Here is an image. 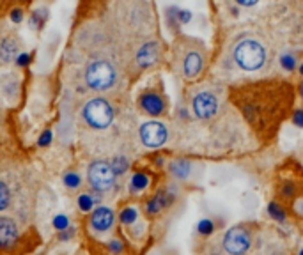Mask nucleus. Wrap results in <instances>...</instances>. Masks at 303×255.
<instances>
[{"label": "nucleus", "instance_id": "f257e3e1", "mask_svg": "<svg viewBox=\"0 0 303 255\" xmlns=\"http://www.w3.org/2000/svg\"><path fill=\"white\" fill-rule=\"evenodd\" d=\"M234 62L245 71H257L264 66L266 62V50L255 39H243L236 45L234 52Z\"/></svg>", "mask_w": 303, "mask_h": 255}, {"label": "nucleus", "instance_id": "f03ea898", "mask_svg": "<svg viewBox=\"0 0 303 255\" xmlns=\"http://www.w3.org/2000/svg\"><path fill=\"white\" fill-rule=\"evenodd\" d=\"M87 85L94 90H107L116 83L117 73L116 68L107 60H96L87 68L85 71Z\"/></svg>", "mask_w": 303, "mask_h": 255}, {"label": "nucleus", "instance_id": "7ed1b4c3", "mask_svg": "<svg viewBox=\"0 0 303 255\" xmlns=\"http://www.w3.org/2000/svg\"><path fill=\"white\" fill-rule=\"evenodd\" d=\"M83 119L87 124L97 130H105L112 124L114 120V108L107 99L94 98L83 106Z\"/></svg>", "mask_w": 303, "mask_h": 255}, {"label": "nucleus", "instance_id": "20e7f679", "mask_svg": "<svg viewBox=\"0 0 303 255\" xmlns=\"http://www.w3.org/2000/svg\"><path fill=\"white\" fill-rule=\"evenodd\" d=\"M202 68H204V52H202V46L190 43V45L183 48V59H181L183 76L188 80L195 78V76L200 75Z\"/></svg>", "mask_w": 303, "mask_h": 255}, {"label": "nucleus", "instance_id": "39448f33", "mask_svg": "<svg viewBox=\"0 0 303 255\" xmlns=\"http://www.w3.org/2000/svg\"><path fill=\"white\" fill-rule=\"evenodd\" d=\"M87 179H89L90 186H92L94 190L105 191L109 190V188H112L114 181H116V174H114L110 163L99 160V162L90 163L89 170H87Z\"/></svg>", "mask_w": 303, "mask_h": 255}, {"label": "nucleus", "instance_id": "423d86ee", "mask_svg": "<svg viewBox=\"0 0 303 255\" xmlns=\"http://www.w3.org/2000/svg\"><path fill=\"white\" fill-rule=\"evenodd\" d=\"M224 248L231 255H243L250 248V232L245 227H232L224 237Z\"/></svg>", "mask_w": 303, "mask_h": 255}, {"label": "nucleus", "instance_id": "0eeeda50", "mask_svg": "<svg viewBox=\"0 0 303 255\" xmlns=\"http://www.w3.org/2000/svg\"><path fill=\"white\" fill-rule=\"evenodd\" d=\"M191 108L198 119H211L218 112V99L213 92L202 90L191 99Z\"/></svg>", "mask_w": 303, "mask_h": 255}, {"label": "nucleus", "instance_id": "6e6552de", "mask_svg": "<svg viewBox=\"0 0 303 255\" xmlns=\"http://www.w3.org/2000/svg\"><path fill=\"white\" fill-rule=\"evenodd\" d=\"M167 128L165 124L156 122V120H151V122L142 124L140 128V140L144 142V146L147 147H160L167 142Z\"/></svg>", "mask_w": 303, "mask_h": 255}, {"label": "nucleus", "instance_id": "1a4fd4ad", "mask_svg": "<svg viewBox=\"0 0 303 255\" xmlns=\"http://www.w3.org/2000/svg\"><path fill=\"white\" fill-rule=\"evenodd\" d=\"M139 103H140V108H142L147 115H153V117L163 115L165 110H167V101H165L163 96H161L160 92H156V90H146V92H142L139 98Z\"/></svg>", "mask_w": 303, "mask_h": 255}, {"label": "nucleus", "instance_id": "9d476101", "mask_svg": "<svg viewBox=\"0 0 303 255\" xmlns=\"http://www.w3.org/2000/svg\"><path fill=\"white\" fill-rule=\"evenodd\" d=\"M114 211L109 207H96L90 214V225L94 230H99V232H105L110 227L114 225Z\"/></svg>", "mask_w": 303, "mask_h": 255}, {"label": "nucleus", "instance_id": "9b49d317", "mask_svg": "<svg viewBox=\"0 0 303 255\" xmlns=\"http://www.w3.org/2000/svg\"><path fill=\"white\" fill-rule=\"evenodd\" d=\"M158 55H160V46H158V43L149 41L140 46L135 60H137V64H139L140 68H149V66H153L158 60Z\"/></svg>", "mask_w": 303, "mask_h": 255}, {"label": "nucleus", "instance_id": "f8f14e48", "mask_svg": "<svg viewBox=\"0 0 303 255\" xmlns=\"http://www.w3.org/2000/svg\"><path fill=\"white\" fill-rule=\"evenodd\" d=\"M18 241V227L11 218H0V248H9Z\"/></svg>", "mask_w": 303, "mask_h": 255}, {"label": "nucleus", "instance_id": "ddd939ff", "mask_svg": "<svg viewBox=\"0 0 303 255\" xmlns=\"http://www.w3.org/2000/svg\"><path fill=\"white\" fill-rule=\"evenodd\" d=\"M18 52H20V43L18 39L15 38H6L0 43V60L2 62H13V60L18 59Z\"/></svg>", "mask_w": 303, "mask_h": 255}, {"label": "nucleus", "instance_id": "4468645a", "mask_svg": "<svg viewBox=\"0 0 303 255\" xmlns=\"http://www.w3.org/2000/svg\"><path fill=\"white\" fill-rule=\"evenodd\" d=\"M172 200V197L170 195H167V191H158L156 195L153 197V199L147 202V206H146V211L149 214H156V213H160L161 209H163L165 206H167L168 202Z\"/></svg>", "mask_w": 303, "mask_h": 255}, {"label": "nucleus", "instance_id": "2eb2a0df", "mask_svg": "<svg viewBox=\"0 0 303 255\" xmlns=\"http://www.w3.org/2000/svg\"><path fill=\"white\" fill-rule=\"evenodd\" d=\"M170 172L174 174L176 177H186L190 174V163L184 162V160H176V162L170 163Z\"/></svg>", "mask_w": 303, "mask_h": 255}, {"label": "nucleus", "instance_id": "dca6fc26", "mask_svg": "<svg viewBox=\"0 0 303 255\" xmlns=\"http://www.w3.org/2000/svg\"><path fill=\"white\" fill-rule=\"evenodd\" d=\"M147 184H149V177L146 174H133V177H131V191H142L144 188H147Z\"/></svg>", "mask_w": 303, "mask_h": 255}, {"label": "nucleus", "instance_id": "f3484780", "mask_svg": "<svg viewBox=\"0 0 303 255\" xmlns=\"http://www.w3.org/2000/svg\"><path fill=\"white\" fill-rule=\"evenodd\" d=\"M268 213H269V216L273 218V220H277V221H284L285 220V213H284V209H282L280 206H278L277 202H271L268 206Z\"/></svg>", "mask_w": 303, "mask_h": 255}, {"label": "nucleus", "instance_id": "a211bd4d", "mask_svg": "<svg viewBox=\"0 0 303 255\" xmlns=\"http://www.w3.org/2000/svg\"><path fill=\"white\" fill-rule=\"evenodd\" d=\"M94 202H96V199H92L89 193H82V195L78 197V207L83 211V213H87V211L92 209Z\"/></svg>", "mask_w": 303, "mask_h": 255}, {"label": "nucleus", "instance_id": "6ab92c4d", "mask_svg": "<svg viewBox=\"0 0 303 255\" xmlns=\"http://www.w3.org/2000/svg\"><path fill=\"white\" fill-rule=\"evenodd\" d=\"M110 167H112L114 174H124L128 170V160L123 156H117L116 160L110 163Z\"/></svg>", "mask_w": 303, "mask_h": 255}, {"label": "nucleus", "instance_id": "aec40b11", "mask_svg": "<svg viewBox=\"0 0 303 255\" xmlns=\"http://www.w3.org/2000/svg\"><path fill=\"white\" fill-rule=\"evenodd\" d=\"M135 220H137V209H135V207H126V209H123V213H121V221H123L124 225H131Z\"/></svg>", "mask_w": 303, "mask_h": 255}, {"label": "nucleus", "instance_id": "412c9836", "mask_svg": "<svg viewBox=\"0 0 303 255\" xmlns=\"http://www.w3.org/2000/svg\"><path fill=\"white\" fill-rule=\"evenodd\" d=\"M80 183H82V179H80V176L76 172H67L64 176V184L67 188H78Z\"/></svg>", "mask_w": 303, "mask_h": 255}, {"label": "nucleus", "instance_id": "4be33fe9", "mask_svg": "<svg viewBox=\"0 0 303 255\" xmlns=\"http://www.w3.org/2000/svg\"><path fill=\"white\" fill-rule=\"evenodd\" d=\"M9 199H11V195H9V188L0 181V211L8 207Z\"/></svg>", "mask_w": 303, "mask_h": 255}, {"label": "nucleus", "instance_id": "5701e85b", "mask_svg": "<svg viewBox=\"0 0 303 255\" xmlns=\"http://www.w3.org/2000/svg\"><path fill=\"white\" fill-rule=\"evenodd\" d=\"M53 227L59 230H66L67 227H69V220H67L66 214H57V216L53 218Z\"/></svg>", "mask_w": 303, "mask_h": 255}, {"label": "nucleus", "instance_id": "b1692460", "mask_svg": "<svg viewBox=\"0 0 303 255\" xmlns=\"http://www.w3.org/2000/svg\"><path fill=\"white\" fill-rule=\"evenodd\" d=\"M280 66L285 71H292L296 68V59L292 55H282L280 57Z\"/></svg>", "mask_w": 303, "mask_h": 255}, {"label": "nucleus", "instance_id": "393cba45", "mask_svg": "<svg viewBox=\"0 0 303 255\" xmlns=\"http://www.w3.org/2000/svg\"><path fill=\"white\" fill-rule=\"evenodd\" d=\"M213 230H215V225L211 220H202L200 223H198V232L204 234V236H210Z\"/></svg>", "mask_w": 303, "mask_h": 255}, {"label": "nucleus", "instance_id": "a878e982", "mask_svg": "<svg viewBox=\"0 0 303 255\" xmlns=\"http://www.w3.org/2000/svg\"><path fill=\"white\" fill-rule=\"evenodd\" d=\"M50 142H52V132H50V130H46V132H43V135L39 137L38 144L41 147H46V146H50Z\"/></svg>", "mask_w": 303, "mask_h": 255}, {"label": "nucleus", "instance_id": "bb28decb", "mask_svg": "<svg viewBox=\"0 0 303 255\" xmlns=\"http://www.w3.org/2000/svg\"><path fill=\"white\" fill-rule=\"evenodd\" d=\"M29 62H30V53H20L18 59H16V64H18L20 68L29 66Z\"/></svg>", "mask_w": 303, "mask_h": 255}, {"label": "nucleus", "instance_id": "cd10ccee", "mask_svg": "<svg viewBox=\"0 0 303 255\" xmlns=\"http://www.w3.org/2000/svg\"><path fill=\"white\" fill-rule=\"evenodd\" d=\"M292 122H294L296 126L303 128V110H298V112L292 113Z\"/></svg>", "mask_w": 303, "mask_h": 255}, {"label": "nucleus", "instance_id": "c85d7f7f", "mask_svg": "<svg viewBox=\"0 0 303 255\" xmlns=\"http://www.w3.org/2000/svg\"><path fill=\"white\" fill-rule=\"evenodd\" d=\"M11 20L15 23L22 22V20H23V11H22V9H13V11H11Z\"/></svg>", "mask_w": 303, "mask_h": 255}, {"label": "nucleus", "instance_id": "c756f323", "mask_svg": "<svg viewBox=\"0 0 303 255\" xmlns=\"http://www.w3.org/2000/svg\"><path fill=\"white\" fill-rule=\"evenodd\" d=\"M109 246H110V250H112L114 253H119V251L123 250V246H121V243L117 239H112V243H110Z\"/></svg>", "mask_w": 303, "mask_h": 255}, {"label": "nucleus", "instance_id": "7c9ffc66", "mask_svg": "<svg viewBox=\"0 0 303 255\" xmlns=\"http://www.w3.org/2000/svg\"><path fill=\"white\" fill-rule=\"evenodd\" d=\"M299 96H301V99H303V82L299 83Z\"/></svg>", "mask_w": 303, "mask_h": 255}, {"label": "nucleus", "instance_id": "2f4dec72", "mask_svg": "<svg viewBox=\"0 0 303 255\" xmlns=\"http://www.w3.org/2000/svg\"><path fill=\"white\" fill-rule=\"evenodd\" d=\"M299 73L303 75V62H301V66H299Z\"/></svg>", "mask_w": 303, "mask_h": 255}, {"label": "nucleus", "instance_id": "473e14b6", "mask_svg": "<svg viewBox=\"0 0 303 255\" xmlns=\"http://www.w3.org/2000/svg\"><path fill=\"white\" fill-rule=\"evenodd\" d=\"M299 211H301V214H303V200H301V206H299Z\"/></svg>", "mask_w": 303, "mask_h": 255}, {"label": "nucleus", "instance_id": "72a5a7b5", "mask_svg": "<svg viewBox=\"0 0 303 255\" xmlns=\"http://www.w3.org/2000/svg\"><path fill=\"white\" fill-rule=\"evenodd\" d=\"M299 255H303V250H301V251H299Z\"/></svg>", "mask_w": 303, "mask_h": 255}]
</instances>
